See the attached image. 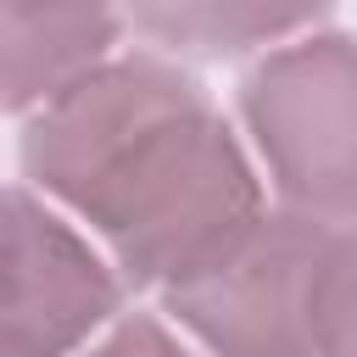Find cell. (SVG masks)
Returning <instances> with one entry per match:
<instances>
[{
    "label": "cell",
    "mask_w": 357,
    "mask_h": 357,
    "mask_svg": "<svg viewBox=\"0 0 357 357\" xmlns=\"http://www.w3.org/2000/svg\"><path fill=\"white\" fill-rule=\"evenodd\" d=\"M22 173L78 212L134 284H184L262 212V178L206 100L156 50H112L22 128Z\"/></svg>",
    "instance_id": "cell-1"
},
{
    "label": "cell",
    "mask_w": 357,
    "mask_h": 357,
    "mask_svg": "<svg viewBox=\"0 0 357 357\" xmlns=\"http://www.w3.org/2000/svg\"><path fill=\"white\" fill-rule=\"evenodd\" d=\"M245 134L279 206L329 229L357 218V33L307 28L240 78Z\"/></svg>",
    "instance_id": "cell-2"
},
{
    "label": "cell",
    "mask_w": 357,
    "mask_h": 357,
    "mask_svg": "<svg viewBox=\"0 0 357 357\" xmlns=\"http://www.w3.org/2000/svg\"><path fill=\"white\" fill-rule=\"evenodd\" d=\"M329 223L268 206L223 257L162 290L167 312L212 357H312Z\"/></svg>",
    "instance_id": "cell-3"
},
{
    "label": "cell",
    "mask_w": 357,
    "mask_h": 357,
    "mask_svg": "<svg viewBox=\"0 0 357 357\" xmlns=\"http://www.w3.org/2000/svg\"><path fill=\"white\" fill-rule=\"evenodd\" d=\"M123 301V273L33 190L0 184V357H73Z\"/></svg>",
    "instance_id": "cell-4"
},
{
    "label": "cell",
    "mask_w": 357,
    "mask_h": 357,
    "mask_svg": "<svg viewBox=\"0 0 357 357\" xmlns=\"http://www.w3.org/2000/svg\"><path fill=\"white\" fill-rule=\"evenodd\" d=\"M123 17L100 6H0V112H39L117 50Z\"/></svg>",
    "instance_id": "cell-5"
},
{
    "label": "cell",
    "mask_w": 357,
    "mask_h": 357,
    "mask_svg": "<svg viewBox=\"0 0 357 357\" xmlns=\"http://www.w3.org/2000/svg\"><path fill=\"white\" fill-rule=\"evenodd\" d=\"M324 11L307 6H145L123 17V28L145 33L156 56H262L307 28H318Z\"/></svg>",
    "instance_id": "cell-6"
},
{
    "label": "cell",
    "mask_w": 357,
    "mask_h": 357,
    "mask_svg": "<svg viewBox=\"0 0 357 357\" xmlns=\"http://www.w3.org/2000/svg\"><path fill=\"white\" fill-rule=\"evenodd\" d=\"M312 357H357V218L329 229V251L318 273Z\"/></svg>",
    "instance_id": "cell-7"
},
{
    "label": "cell",
    "mask_w": 357,
    "mask_h": 357,
    "mask_svg": "<svg viewBox=\"0 0 357 357\" xmlns=\"http://www.w3.org/2000/svg\"><path fill=\"white\" fill-rule=\"evenodd\" d=\"M84 357H195V351H190L184 340H173L162 318L134 312V318H123L106 340H95Z\"/></svg>",
    "instance_id": "cell-8"
}]
</instances>
